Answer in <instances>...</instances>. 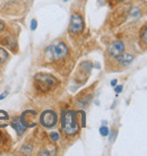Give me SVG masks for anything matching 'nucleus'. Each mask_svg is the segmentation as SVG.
<instances>
[{"instance_id": "f257e3e1", "label": "nucleus", "mask_w": 147, "mask_h": 156, "mask_svg": "<svg viewBox=\"0 0 147 156\" xmlns=\"http://www.w3.org/2000/svg\"><path fill=\"white\" fill-rule=\"evenodd\" d=\"M61 115V128L63 130V133L68 135V136L76 135L78 133V130H79L77 117H76L77 112H75L73 110L62 111Z\"/></svg>"}, {"instance_id": "f03ea898", "label": "nucleus", "mask_w": 147, "mask_h": 156, "mask_svg": "<svg viewBox=\"0 0 147 156\" xmlns=\"http://www.w3.org/2000/svg\"><path fill=\"white\" fill-rule=\"evenodd\" d=\"M35 80V86L39 90H42V92H47L52 87V86L57 85L58 84V80L57 78L51 76L49 74H43V73H40V74H36L34 77Z\"/></svg>"}, {"instance_id": "7ed1b4c3", "label": "nucleus", "mask_w": 147, "mask_h": 156, "mask_svg": "<svg viewBox=\"0 0 147 156\" xmlns=\"http://www.w3.org/2000/svg\"><path fill=\"white\" fill-rule=\"evenodd\" d=\"M40 121H41L42 126H44L45 128H52V127H54L56 123H57L58 117H57L56 112H53V111H51V110H45V111L41 114Z\"/></svg>"}, {"instance_id": "20e7f679", "label": "nucleus", "mask_w": 147, "mask_h": 156, "mask_svg": "<svg viewBox=\"0 0 147 156\" xmlns=\"http://www.w3.org/2000/svg\"><path fill=\"white\" fill-rule=\"evenodd\" d=\"M84 31V20L81 15L74 14L70 18L69 32L71 34H81Z\"/></svg>"}, {"instance_id": "39448f33", "label": "nucleus", "mask_w": 147, "mask_h": 156, "mask_svg": "<svg viewBox=\"0 0 147 156\" xmlns=\"http://www.w3.org/2000/svg\"><path fill=\"white\" fill-rule=\"evenodd\" d=\"M68 55V49L65 43H57L53 45V60H61Z\"/></svg>"}, {"instance_id": "423d86ee", "label": "nucleus", "mask_w": 147, "mask_h": 156, "mask_svg": "<svg viewBox=\"0 0 147 156\" xmlns=\"http://www.w3.org/2000/svg\"><path fill=\"white\" fill-rule=\"evenodd\" d=\"M124 44L121 41H116L110 44L109 47V53L112 58H117L118 55H120L121 53H124Z\"/></svg>"}, {"instance_id": "0eeeda50", "label": "nucleus", "mask_w": 147, "mask_h": 156, "mask_svg": "<svg viewBox=\"0 0 147 156\" xmlns=\"http://www.w3.org/2000/svg\"><path fill=\"white\" fill-rule=\"evenodd\" d=\"M117 60H118V62L120 63L121 66H128V65H130L132 62L134 55H129V53H121L120 55L117 57Z\"/></svg>"}, {"instance_id": "6e6552de", "label": "nucleus", "mask_w": 147, "mask_h": 156, "mask_svg": "<svg viewBox=\"0 0 147 156\" xmlns=\"http://www.w3.org/2000/svg\"><path fill=\"white\" fill-rule=\"evenodd\" d=\"M12 126L13 128L16 130V133H17V135H22V133L25 131V129H26V127L22 123V121H20V118H16V119H14L12 122Z\"/></svg>"}, {"instance_id": "1a4fd4ad", "label": "nucleus", "mask_w": 147, "mask_h": 156, "mask_svg": "<svg viewBox=\"0 0 147 156\" xmlns=\"http://www.w3.org/2000/svg\"><path fill=\"white\" fill-rule=\"evenodd\" d=\"M45 57L49 61L53 60V45H49L45 50Z\"/></svg>"}, {"instance_id": "9d476101", "label": "nucleus", "mask_w": 147, "mask_h": 156, "mask_svg": "<svg viewBox=\"0 0 147 156\" xmlns=\"http://www.w3.org/2000/svg\"><path fill=\"white\" fill-rule=\"evenodd\" d=\"M8 58V52L5 49L0 48V62H5Z\"/></svg>"}, {"instance_id": "9b49d317", "label": "nucleus", "mask_w": 147, "mask_h": 156, "mask_svg": "<svg viewBox=\"0 0 147 156\" xmlns=\"http://www.w3.org/2000/svg\"><path fill=\"white\" fill-rule=\"evenodd\" d=\"M131 16L132 17H135V18H138V17H140V15H142V12H140V9L138 7H135L131 9Z\"/></svg>"}, {"instance_id": "f8f14e48", "label": "nucleus", "mask_w": 147, "mask_h": 156, "mask_svg": "<svg viewBox=\"0 0 147 156\" xmlns=\"http://www.w3.org/2000/svg\"><path fill=\"white\" fill-rule=\"evenodd\" d=\"M9 117H8V113L7 112H5L2 110H0V121L1 120H8ZM0 127H4V126L1 125V122H0Z\"/></svg>"}, {"instance_id": "ddd939ff", "label": "nucleus", "mask_w": 147, "mask_h": 156, "mask_svg": "<svg viewBox=\"0 0 147 156\" xmlns=\"http://www.w3.org/2000/svg\"><path fill=\"white\" fill-rule=\"evenodd\" d=\"M140 37H142V40H143L144 44H146L147 43V27L146 26L143 28V33L140 34Z\"/></svg>"}, {"instance_id": "4468645a", "label": "nucleus", "mask_w": 147, "mask_h": 156, "mask_svg": "<svg viewBox=\"0 0 147 156\" xmlns=\"http://www.w3.org/2000/svg\"><path fill=\"white\" fill-rule=\"evenodd\" d=\"M100 133L103 137L108 136V135H109V128L106 127V126H102V127L100 128Z\"/></svg>"}, {"instance_id": "2eb2a0df", "label": "nucleus", "mask_w": 147, "mask_h": 156, "mask_svg": "<svg viewBox=\"0 0 147 156\" xmlns=\"http://www.w3.org/2000/svg\"><path fill=\"white\" fill-rule=\"evenodd\" d=\"M50 138H51V140L58 141L59 140V135H58V133H50Z\"/></svg>"}, {"instance_id": "dca6fc26", "label": "nucleus", "mask_w": 147, "mask_h": 156, "mask_svg": "<svg viewBox=\"0 0 147 156\" xmlns=\"http://www.w3.org/2000/svg\"><path fill=\"white\" fill-rule=\"evenodd\" d=\"M36 27H38V22H36V20H32L31 30H32V31H35V30H36Z\"/></svg>"}, {"instance_id": "f3484780", "label": "nucleus", "mask_w": 147, "mask_h": 156, "mask_svg": "<svg viewBox=\"0 0 147 156\" xmlns=\"http://www.w3.org/2000/svg\"><path fill=\"white\" fill-rule=\"evenodd\" d=\"M79 113L81 114V125H83V127H85V112H84V111H79Z\"/></svg>"}, {"instance_id": "a211bd4d", "label": "nucleus", "mask_w": 147, "mask_h": 156, "mask_svg": "<svg viewBox=\"0 0 147 156\" xmlns=\"http://www.w3.org/2000/svg\"><path fill=\"white\" fill-rule=\"evenodd\" d=\"M122 88H124V86L122 85H119V86H117L116 88H114V90H116V93H121V90H122Z\"/></svg>"}, {"instance_id": "6ab92c4d", "label": "nucleus", "mask_w": 147, "mask_h": 156, "mask_svg": "<svg viewBox=\"0 0 147 156\" xmlns=\"http://www.w3.org/2000/svg\"><path fill=\"white\" fill-rule=\"evenodd\" d=\"M7 95H8V92H4V93L0 95V101H2V100H4V98L7 96Z\"/></svg>"}, {"instance_id": "aec40b11", "label": "nucleus", "mask_w": 147, "mask_h": 156, "mask_svg": "<svg viewBox=\"0 0 147 156\" xmlns=\"http://www.w3.org/2000/svg\"><path fill=\"white\" fill-rule=\"evenodd\" d=\"M4 28H5V23H4V22H2L1 20H0V32L2 31Z\"/></svg>"}, {"instance_id": "412c9836", "label": "nucleus", "mask_w": 147, "mask_h": 156, "mask_svg": "<svg viewBox=\"0 0 147 156\" xmlns=\"http://www.w3.org/2000/svg\"><path fill=\"white\" fill-rule=\"evenodd\" d=\"M117 85V79H113L112 82H111V86H114Z\"/></svg>"}, {"instance_id": "4be33fe9", "label": "nucleus", "mask_w": 147, "mask_h": 156, "mask_svg": "<svg viewBox=\"0 0 147 156\" xmlns=\"http://www.w3.org/2000/svg\"><path fill=\"white\" fill-rule=\"evenodd\" d=\"M118 1H127V0H118Z\"/></svg>"}, {"instance_id": "5701e85b", "label": "nucleus", "mask_w": 147, "mask_h": 156, "mask_svg": "<svg viewBox=\"0 0 147 156\" xmlns=\"http://www.w3.org/2000/svg\"><path fill=\"white\" fill-rule=\"evenodd\" d=\"M0 140H1V133H0Z\"/></svg>"}, {"instance_id": "b1692460", "label": "nucleus", "mask_w": 147, "mask_h": 156, "mask_svg": "<svg viewBox=\"0 0 147 156\" xmlns=\"http://www.w3.org/2000/svg\"><path fill=\"white\" fill-rule=\"evenodd\" d=\"M65 1H68V0H65Z\"/></svg>"}]
</instances>
